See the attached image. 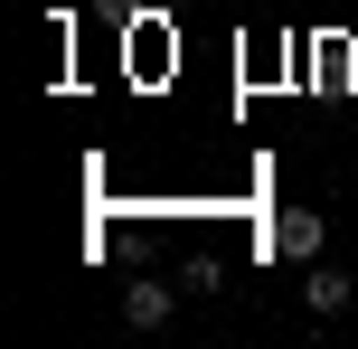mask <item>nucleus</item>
I'll return each instance as SVG.
<instances>
[{
  "label": "nucleus",
  "instance_id": "obj_1",
  "mask_svg": "<svg viewBox=\"0 0 358 349\" xmlns=\"http://www.w3.org/2000/svg\"><path fill=\"white\" fill-rule=\"evenodd\" d=\"M321 236H330V227H321V208H283V218H273V255H292V264H311V255H321Z\"/></svg>",
  "mask_w": 358,
  "mask_h": 349
},
{
  "label": "nucleus",
  "instance_id": "obj_2",
  "mask_svg": "<svg viewBox=\"0 0 358 349\" xmlns=\"http://www.w3.org/2000/svg\"><path fill=\"white\" fill-rule=\"evenodd\" d=\"M170 283H132V293H123V321H132V331H161V321H170Z\"/></svg>",
  "mask_w": 358,
  "mask_h": 349
},
{
  "label": "nucleus",
  "instance_id": "obj_3",
  "mask_svg": "<svg viewBox=\"0 0 358 349\" xmlns=\"http://www.w3.org/2000/svg\"><path fill=\"white\" fill-rule=\"evenodd\" d=\"M302 293H311V312L330 321V312H349V293H358V283L340 274V264H311V283H302Z\"/></svg>",
  "mask_w": 358,
  "mask_h": 349
}]
</instances>
